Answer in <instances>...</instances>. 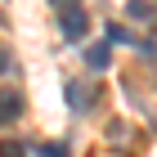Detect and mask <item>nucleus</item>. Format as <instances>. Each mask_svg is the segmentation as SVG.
I'll return each instance as SVG.
<instances>
[{
  "mask_svg": "<svg viewBox=\"0 0 157 157\" xmlns=\"http://www.w3.org/2000/svg\"><path fill=\"white\" fill-rule=\"evenodd\" d=\"M23 117V94L18 90H0V126H13Z\"/></svg>",
  "mask_w": 157,
  "mask_h": 157,
  "instance_id": "f257e3e1",
  "label": "nucleus"
},
{
  "mask_svg": "<svg viewBox=\"0 0 157 157\" xmlns=\"http://www.w3.org/2000/svg\"><path fill=\"white\" fill-rule=\"evenodd\" d=\"M59 32H63V40H72V45H76V40L85 36V13H81V9H67V13L59 18Z\"/></svg>",
  "mask_w": 157,
  "mask_h": 157,
  "instance_id": "f03ea898",
  "label": "nucleus"
},
{
  "mask_svg": "<svg viewBox=\"0 0 157 157\" xmlns=\"http://www.w3.org/2000/svg\"><path fill=\"white\" fill-rule=\"evenodd\" d=\"M67 103H72V112H85L90 108V85L85 81H67Z\"/></svg>",
  "mask_w": 157,
  "mask_h": 157,
  "instance_id": "7ed1b4c3",
  "label": "nucleus"
},
{
  "mask_svg": "<svg viewBox=\"0 0 157 157\" xmlns=\"http://www.w3.org/2000/svg\"><path fill=\"white\" fill-rule=\"evenodd\" d=\"M126 13H130L135 23H153V18H157V5H153V0H130Z\"/></svg>",
  "mask_w": 157,
  "mask_h": 157,
  "instance_id": "20e7f679",
  "label": "nucleus"
},
{
  "mask_svg": "<svg viewBox=\"0 0 157 157\" xmlns=\"http://www.w3.org/2000/svg\"><path fill=\"white\" fill-rule=\"evenodd\" d=\"M108 59H112L108 45H90V49H85V63H90L94 72H103V67H108Z\"/></svg>",
  "mask_w": 157,
  "mask_h": 157,
  "instance_id": "39448f33",
  "label": "nucleus"
},
{
  "mask_svg": "<svg viewBox=\"0 0 157 157\" xmlns=\"http://www.w3.org/2000/svg\"><path fill=\"white\" fill-rule=\"evenodd\" d=\"M108 40H112V45H135V32H126V27H108Z\"/></svg>",
  "mask_w": 157,
  "mask_h": 157,
  "instance_id": "423d86ee",
  "label": "nucleus"
},
{
  "mask_svg": "<svg viewBox=\"0 0 157 157\" xmlns=\"http://www.w3.org/2000/svg\"><path fill=\"white\" fill-rule=\"evenodd\" d=\"M0 157H23V144L18 139H0Z\"/></svg>",
  "mask_w": 157,
  "mask_h": 157,
  "instance_id": "0eeeda50",
  "label": "nucleus"
},
{
  "mask_svg": "<svg viewBox=\"0 0 157 157\" xmlns=\"http://www.w3.org/2000/svg\"><path fill=\"white\" fill-rule=\"evenodd\" d=\"M40 157H67V144H45V148H40Z\"/></svg>",
  "mask_w": 157,
  "mask_h": 157,
  "instance_id": "6e6552de",
  "label": "nucleus"
},
{
  "mask_svg": "<svg viewBox=\"0 0 157 157\" xmlns=\"http://www.w3.org/2000/svg\"><path fill=\"white\" fill-rule=\"evenodd\" d=\"M9 63H13V54H9V49H5V45H0V76L9 72Z\"/></svg>",
  "mask_w": 157,
  "mask_h": 157,
  "instance_id": "1a4fd4ad",
  "label": "nucleus"
},
{
  "mask_svg": "<svg viewBox=\"0 0 157 157\" xmlns=\"http://www.w3.org/2000/svg\"><path fill=\"white\" fill-rule=\"evenodd\" d=\"M49 5H54V9H59V13H67V9H76V0H49Z\"/></svg>",
  "mask_w": 157,
  "mask_h": 157,
  "instance_id": "9d476101",
  "label": "nucleus"
}]
</instances>
